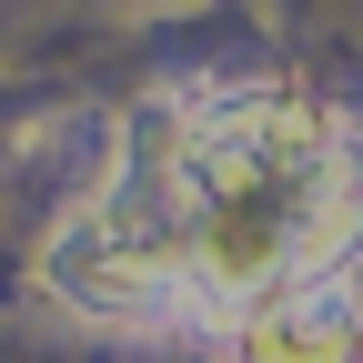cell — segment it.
I'll use <instances>...</instances> for the list:
<instances>
[{
    "label": "cell",
    "instance_id": "cell-1",
    "mask_svg": "<svg viewBox=\"0 0 363 363\" xmlns=\"http://www.w3.org/2000/svg\"><path fill=\"white\" fill-rule=\"evenodd\" d=\"M363 233V162L293 91H202L61 222V293L91 313H252Z\"/></svg>",
    "mask_w": 363,
    "mask_h": 363
},
{
    "label": "cell",
    "instance_id": "cell-2",
    "mask_svg": "<svg viewBox=\"0 0 363 363\" xmlns=\"http://www.w3.org/2000/svg\"><path fill=\"white\" fill-rule=\"evenodd\" d=\"M353 353H363V303L343 272H303L242 313V363H353Z\"/></svg>",
    "mask_w": 363,
    "mask_h": 363
}]
</instances>
